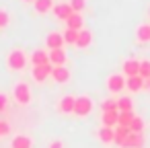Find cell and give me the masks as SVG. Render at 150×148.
<instances>
[{
    "mask_svg": "<svg viewBox=\"0 0 150 148\" xmlns=\"http://www.w3.org/2000/svg\"><path fill=\"white\" fill-rule=\"evenodd\" d=\"M125 89H129L132 93H138L144 89V78L142 76H129L125 78Z\"/></svg>",
    "mask_w": 150,
    "mask_h": 148,
    "instance_id": "ac0fdd59",
    "label": "cell"
},
{
    "mask_svg": "<svg viewBox=\"0 0 150 148\" xmlns=\"http://www.w3.org/2000/svg\"><path fill=\"white\" fill-rule=\"evenodd\" d=\"M74 11H72V6L68 4V2H58V4H54V15H56V19H60V21H64L66 23V19L72 15Z\"/></svg>",
    "mask_w": 150,
    "mask_h": 148,
    "instance_id": "8fae6325",
    "label": "cell"
},
{
    "mask_svg": "<svg viewBox=\"0 0 150 148\" xmlns=\"http://www.w3.org/2000/svg\"><path fill=\"white\" fill-rule=\"evenodd\" d=\"M148 17H150V8H148Z\"/></svg>",
    "mask_w": 150,
    "mask_h": 148,
    "instance_id": "d590c367",
    "label": "cell"
},
{
    "mask_svg": "<svg viewBox=\"0 0 150 148\" xmlns=\"http://www.w3.org/2000/svg\"><path fill=\"white\" fill-rule=\"evenodd\" d=\"M144 130V121H142V117H134V121L129 123V132H142Z\"/></svg>",
    "mask_w": 150,
    "mask_h": 148,
    "instance_id": "f1b7e54d",
    "label": "cell"
},
{
    "mask_svg": "<svg viewBox=\"0 0 150 148\" xmlns=\"http://www.w3.org/2000/svg\"><path fill=\"white\" fill-rule=\"evenodd\" d=\"M134 109V101L129 97H119L117 99V111H132Z\"/></svg>",
    "mask_w": 150,
    "mask_h": 148,
    "instance_id": "7402d4cb",
    "label": "cell"
},
{
    "mask_svg": "<svg viewBox=\"0 0 150 148\" xmlns=\"http://www.w3.org/2000/svg\"><path fill=\"white\" fill-rule=\"evenodd\" d=\"M52 78H54L58 84H66V82H70L72 74H70L68 66H54V70H52Z\"/></svg>",
    "mask_w": 150,
    "mask_h": 148,
    "instance_id": "52a82bcc",
    "label": "cell"
},
{
    "mask_svg": "<svg viewBox=\"0 0 150 148\" xmlns=\"http://www.w3.org/2000/svg\"><path fill=\"white\" fill-rule=\"evenodd\" d=\"M13 148H31V138L29 136H17V138H13Z\"/></svg>",
    "mask_w": 150,
    "mask_h": 148,
    "instance_id": "cb8c5ba5",
    "label": "cell"
},
{
    "mask_svg": "<svg viewBox=\"0 0 150 148\" xmlns=\"http://www.w3.org/2000/svg\"><path fill=\"white\" fill-rule=\"evenodd\" d=\"M68 4L72 6L74 13H82L84 6H86V0H68Z\"/></svg>",
    "mask_w": 150,
    "mask_h": 148,
    "instance_id": "83f0119b",
    "label": "cell"
},
{
    "mask_svg": "<svg viewBox=\"0 0 150 148\" xmlns=\"http://www.w3.org/2000/svg\"><path fill=\"white\" fill-rule=\"evenodd\" d=\"M91 43H93V31H88V29H80V31H78V39H76V47L86 50Z\"/></svg>",
    "mask_w": 150,
    "mask_h": 148,
    "instance_id": "2e32d148",
    "label": "cell"
},
{
    "mask_svg": "<svg viewBox=\"0 0 150 148\" xmlns=\"http://www.w3.org/2000/svg\"><path fill=\"white\" fill-rule=\"evenodd\" d=\"M47 148H64V144H62V140H54Z\"/></svg>",
    "mask_w": 150,
    "mask_h": 148,
    "instance_id": "d6a6232c",
    "label": "cell"
},
{
    "mask_svg": "<svg viewBox=\"0 0 150 148\" xmlns=\"http://www.w3.org/2000/svg\"><path fill=\"white\" fill-rule=\"evenodd\" d=\"M91 111H93V99H91L88 95L76 97V103H74V115H76V117H86V115H91Z\"/></svg>",
    "mask_w": 150,
    "mask_h": 148,
    "instance_id": "3957f363",
    "label": "cell"
},
{
    "mask_svg": "<svg viewBox=\"0 0 150 148\" xmlns=\"http://www.w3.org/2000/svg\"><path fill=\"white\" fill-rule=\"evenodd\" d=\"M97 136H99V140H101L103 144H111V142L115 140V127L101 125V127H99V132H97Z\"/></svg>",
    "mask_w": 150,
    "mask_h": 148,
    "instance_id": "e0dca14e",
    "label": "cell"
},
{
    "mask_svg": "<svg viewBox=\"0 0 150 148\" xmlns=\"http://www.w3.org/2000/svg\"><path fill=\"white\" fill-rule=\"evenodd\" d=\"M123 148H142L144 146V134L142 132H129L125 142L121 144Z\"/></svg>",
    "mask_w": 150,
    "mask_h": 148,
    "instance_id": "30bf717a",
    "label": "cell"
},
{
    "mask_svg": "<svg viewBox=\"0 0 150 148\" xmlns=\"http://www.w3.org/2000/svg\"><path fill=\"white\" fill-rule=\"evenodd\" d=\"M66 29H74V31L84 29V17H82L80 13H72V15L66 19Z\"/></svg>",
    "mask_w": 150,
    "mask_h": 148,
    "instance_id": "7c38bea8",
    "label": "cell"
},
{
    "mask_svg": "<svg viewBox=\"0 0 150 148\" xmlns=\"http://www.w3.org/2000/svg\"><path fill=\"white\" fill-rule=\"evenodd\" d=\"M136 41L138 43H148L150 41V23H140L136 27Z\"/></svg>",
    "mask_w": 150,
    "mask_h": 148,
    "instance_id": "9a60e30c",
    "label": "cell"
},
{
    "mask_svg": "<svg viewBox=\"0 0 150 148\" xmlns=\"http://www.w3.org/2000/svg\"><path fill=\"white\" fill-rule=\"evenodd\" d=\"M8 132H11L8 123H6V121H0V136H6Z\"/></svg>",
    "mask_w": 150,
    "mask_h": 148,
    "instance_id": "1f68e13d",
    "label": "cell"
},
{
    "mask_svg": "<svg viewBox=\"0 0 150 148\" xmlns=\"http://www.w3.org/2000/svg\"><path fill=\"white\" fill-rule=\"evenodd\" d=\"M33 6H35V13L45 15V13L54 11V0H35V2H33Z\"/></svg>",
    "mask_w": 150,
    "mask_h": 148,
    "instance_id": "ffe728a7",
    "label": "cell"
},
{
    "mask_svg": "<svg viewBox=\"0 0 150 148\" xmlns=\"http://www.w3.org/2000/svg\"><path fill=\"white\" fill-rule=\"evenodd\" d=\"M6 103H8V97H6L4 93H0V111L6 109Z\"/></svg>",
    "mask_w": 150,
    "mask_h": 148,
    "instance_id": "4dcf8cb0",
    "label": "cell"
},
{
    "mask_svg": "<svg viewBox=\"0 0 150 148\" xmlns=\"http://www.w3.org/2000/svg\"><path fill=\"white\" fill-rule=\"evenodd\" d=\"M54 66L52 64H43V66H33L31 68V76L35 78V82H43L47 76H52Z\"/></svg>",
    "mask_w": 150,
    "mask_h": 148,
    "instance_id": "8992f818",
    "label": "cell"
},
{
    "mask_svg": "<svg viewBox=\"0 0 150 148\" xmlns=\"http://www.w3.org/2000/svg\"><path fill=\"white\" fill-rule=\"evenodd\" d=\"M127 136H129V127H127V125H115V140H113V142H115L117 146H121Z\"/></svg>",
    "mask_w": 150,
    "mask_h": 148,
    "instance_id": "44dd1931",
    "label": "cell"
},
{
    "mask_svg": "<svg viewBox=\"0 0 150 148\" xmlns=\"http://www.w3.org/2000/svg\"><path fill=\"white\" fill-rule=\"evenodd\" d=\"M121 70H123L125 78H129V76H138V72H140V60H136V58H127V60H123Z\"/></svg>",
    "mask_w": 150,
    "mask_h": 148,
    "instance_id": "ba28073f",
    "label": "cell"
},
{
    "mask_svg": "<svg viewBox=\"0 0 150 148\" xmlns=\"http://www.w3.org/2000/svg\"><path fill=\"white\" fill-rule=\"evenodd\" d=\"M45 45H47V50H60V47L64 45V35H62V31H50V33L45 35Z\"/></svg>",
    "mask_w": 150,
    "mask_h": 148,
    "instance_id": "5b68a950",
    "label": "cell"
},
{
    "mask_svg": "<svg viewBox=\"0 0 150 148\" xmlns=\"http://www.w3.org/2000/svg\"><path fill=\"white\" fill-rule=\"evenodd\" d=\"M101 111H117V99H105L101 103Z\"/></svg>",
    "mask_w": 150,
    "mask_h": 148,
    "instance_id": "484cf974",
    "label": "cell"
},
{
    "mask_svg": "<svg viewBox=\"0 0 150 148\" xmlns=\"http://www.w3.org/2000/svg\"><path fill=\"white\" fill-rule=\"evenodd\" d=\"M134 117H136L134 109H132V111H119V123H117V125H127V127H129V123L134 121Z\"/></svg>",
    "mask_w": 150,
    "mask_h": 148,
    "instance_id": "603a6c76",
    "label": "cell"
},
{
    "mask_svg": "<svg viewBox=\"0 0 150 148\" xmlns=\"http://www.w3.org/2000/svg\"><path fill=\"white\" fill-rule=\"evenodd\" d=\"M74 103H76L74 95H64L58 103V111L64 113V115H70V113H74Z\"/></svg>",
    "mask_w": 150,
    "mask_h": 148,
    "instance_id": "9c48e42d",
    "label": "cell"
},
{
    "mask_svg": "<svg viewBox=\"0 0 150 148\" xmlns=\"http://www.w3.org/2000/svg\"><path fill=\"white\" fill-rule=\"evenodd\" d=\"M101 119H103V125L115 127V125L119 123V111H103Z\"/></svg>",
    "mask_w": 150,
    "mask_h": 148,
    "instance_id": "d6986e66",
    "label": "cell"
},
{
    "mask_svg": "<svg viewBox=\"0 0 150 148\" xmlns=\"http://www.w3.org/2000/svg\"><path fill=\"white\" fill-rule=\"evenodd\" d=\"M29 60H31L33 66H43V64H50V54L45 50H33Z\"/></svg>",
    "mask_w": 150,
    "mask_h": 148,
    "instance_id": "4fadbf2b",
    "label": "cell"
},
{
    "mask_svg": "<svg viewBox=\"0 0 150 148\" xmlns=\"http://www.w3.org/2000/svg\"><path fill=\"white\" fill-rule=\"evenodd\" d=\"M62 35H64V43H68V45H76L78 31H74V29H66V31H62Z\"/></svg>",
    "mask_w": 150,
    "mask_h": 148,
    "instance_id": "d4e9b609",
    "label": "cell"
},
{
    "mask_svg": "<svg viewBox=\"0 0 150 148\" xmlns=\"http://www.w3.org/2000/svg\"><path fill=\"white\" fill-rule=\"evenodd\" d=\"M144 89H146V91H150V78H146V80H144Z\"/></svg>",
    "mask_w": 150,
    "mask_h": 148,
    "instance_id": "836d02e7",
    "label": "cell"
},
{
    "mask_svg": "<svg viewBox=\"0 0 150 148\" xmlns=\"http://www.w3.org/2000/svg\"><path fill=\"white\" fill-rule=\"evenodd\" d=\"M23 2H29V4H33V2H35V0H23Z\"/></svg>",
    "mask_w": 150,
    "mask_h": 148,
    "instance_id": "e575fe53",
    "label": "cell"
},
{
    "mask_svg": "<svg viewBox=\"0 0 150 148\" xmlns=\"http://www.w3.org/2000/svg\"><path fill=\"white\" fill-rule=\"evenodd\" d=\"M107 89H109V93H113V95H117L119 91H123V89H125V78H123V74H111V76L107 78Z\"/></svg>",
    "mask_w": 150,
    "mask_h": 148,
    "instance_id": "277c9868",
    "label": "cell"
},
{
    "mask_svg": "<svg viewBox=\"0 0 150 148\" xmlns=\"http://www.w3.org/2000/svg\"><path fill=\"white\" fill-rule=\"evenodd\" d=\"M8 23H11V15H8V11L0 8V29L8 27Z\"/></svg>",
    "mask_w": 150,
    "mask_h": 148,
    "instance_id": "f546056e",
    "label": "cell"
},
{
    "mask_svg": "<svg viewBox=\"0 0 150 148\" xmlns=\"http://www.w3.org/2000/svg\"><path fill=\"white\" fill-rule=\"evenodd\" d=\"M47 54H50V64H52V66H66L68 56H66V52H64L62 47H60V50H50Z\"/></svg>",
    "mask_w": 150,
    "mask_h": 148,
    "instance_id": "5bb4252c",
    "label": "cell"
},
{
    "mask_svg": "<svg viewBox=\"0 0 150 148\" xmlns=\"http://www.w3.org/2000/svg\"><path fill=\"white\" fill-rule=\"evenodd\" d=\"M138 76H142L144 80L150 78V62H148V60H142V62H140V72H138Z\"/></svg>",
    "mask_w": 150,
    "mask_h": 148,
    "instance_id": "4316f807",
    "label": "cell"
},
{
    "mask_svg": "<svg viewBox=\"0 0 150 148\" xmlns=\"http://www.w3.org/2000/svg\"><path fill=\"white\" fill-rule=\"evenodd\" d=\"M27 62H29L27 54H25L23 50H19V47L11 50L8 56H6V66H8V70H13V72H21V70H25Z\"/></svg>",
    "mask_w": 150,
    "mask_h": 148,
    "instance_id": "6da1fadb",
    "label": "cell"
},
{
    "mask_svg": "<svg viewBox=\"0 0 150 148\" xmlns=\"http://www.w3.org/2000/svg\"><path fill=\"white\" fill-rule=\"evenodd\" d=\"M13 97L19 105H29L31 103V86L27 82H17L13 86Z\"/></svg>",
    "mask_w": 150,
    "mask_h": 148,
    "instance_id": "7a4b0ae2",
    "label": "cell"
}]
</instances>
